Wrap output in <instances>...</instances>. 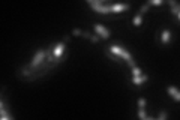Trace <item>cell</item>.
I'll return each mask as SVG.
<instances>
[{
  "label": "cell",
  "mask_w": 180,
  "mask_h": 120,
  "mask_svg": "<svg viewBox=\"0 0 180 120\" xmlns=\"http://www.w3.org/2000/svg\"><path fill=\"white\" fill-rule=\"evenodd\" d=\"M171 12L176 15V18H177V20H180V6H179V3L173 5V6H171Z\"/></svg>",
  "instance_id": "cell-11"
},
{
  "label": "cell",
  "mask_w": 180,
  "mask_h": 120,
  "mask_svg": "<svg viewBox=\"0 0 180 120\" xmlns=\"http://www.w3.org/2000/svg\"><path fill=\"white\" fill-rule=\"evenodd\" d=\"M138 117L143 120H152V117H149L146 114V111H144V108H138Z\"/></svg>",
  "instance_id": "cell-12"
},
{
  "label": "cell",
  "mask_w": 180,
  "mask_h": 120,
  "mask_svg": "<svg viewBox=\"0 0 180 120\" xmlns=\"http://www.w3.org/2000/svg\"><path fill=\"white\" fill-rule=\"evenodd\" d=\"M95 30H96V33H98V36H99L101 39H108L110 35H111L108 29H105V27L101 26V24H95Z\"/></svg>",
  "instance_id": "cell-4"
},
{
  "label": "cell",
  "mask_w": 180,
  "mask_h": 120,
  "mask_svg": "<svg viewBox=\"0 0 180 120\" xmlns=\"http://www.w3.org/2000/svg\"><path fill=\"white\" fill-rule=\"evenodd\" d=\"M108 9H110V14H120L123 11H128L129 5L128 3H110Z\"/></svg>",
  "instance_id": "cell-3"
},
{
  "label": "cell",
  "mask_w": 180,
  "mask_h": 120,
  "mask_svg": "<svg viewBox=\"0 0 180 120\" xmlns=\"http://www.w3.org/2000/svg\"><path fill=\"white\" fill-rule=\"evenodd\" d=\"M149 8H150V5H147V3H146V5H143V6L140 8V11H138V12H143V14H146Z\"/></svg>",
  "instance_id": "cell-16"
},
{
  "label": "cell",
  "mask_w": 180,
  "mask_h": 120,
  "mask_svg": "<svg viewBox=\"0 0 180 120\" xmlns=\"http://www.w3.org/2000/svg\"><path fill=\"white\" fill-rule=\"evenodd\" d=\"M74 35H81V36H84L87 39H90L92 42H99V41H101V38H99L98 35H90V33H87V32L80 30V29H75V30H74Z\"/></svg>",
  "instance_id": "cell-6"
},
{
  "label": "cell",
  "mask_w": 180,
  "mask_h": 120,
  "mask_svg": "<svg viewBox=\"0 0 180 120\" xmlns=\"http://www.w3.org/2000/svg\"><path fill=\"white\" fill-rule=\"evenodd\" d=\"M162 3H165V0H147V5H162Z\"/></svg>",
  "instance_id": "cell-14"
},
{
  "label": "cell",
  "mask_w": 180,
  "mask_h": 120,
  "mask_svg": "<svg viewBox=\"0 0 180 120\" xmlns=\"http://www.w3.org/2000/svg\"><path fill=\"white\" fill-rule=\"evenodd\" d=\"M65 45H66V42H63V41H62V42H59V44H56V47H54V53H53V57H54V60L63 56V53H65Z\"/></svg>",
  "instance_id": "cell-5"
},
{
  "label": "cell",
  "mask_w": 180,
  "mask_h": 120,
  "mask_svg": "<svg viewBox=\"0 0 180 120\" xmlns=\"http://www.w3.org/2000/svg\"><path fill=\"white\" fill-rule=\"evenodd\" d=\"M86 2H87V3H89V2H90V0H86Z\"/></svg>",
  "instance_id": "cell-18"
},
{
  "label": "cell",
  "mask_w": 180,
  "mask_h": 120,
  "mask_svg": "<svg viewBox=\"0 0 180 120\" xmlns=\"http://www.w3.org/2000/svg\"><path fill=\"white\" fill-rule=\"evenodd\" d=\"M3 92H5V86H2V89H0V119H3V120L14 119V116L9 113L8 101L3 99Z\"/></svg>",
  "instance_id": "cell-2"
},
{
  "label": "cell",
  "mask_w": 180,
  "mask_h": 120,
  "mask_svg": "<svg viewBox=\"0 0 180 120\" xmlns=\"http://www.w3.org/2000/svg\"><path fill=\"white\" fill-rule=\"evenodd\" d=\"M143 15H144L143 12H138V14H137V17L134 18V23H132V24H134L135 27L141 26V20H143Z\"/></svg>",
  "instance_id": "cell-10"
},
{
  "label": "cell",
  "mask_w": 180,
  "mask_h": 120,
  "mask_svg": "<svg viewBox=\"0 0 180 120\" xmlns=\"http://www.w3.org/2000/svg\"><path fill=\"white\" fill-rule=\"evenodd\" d=\"M147 80H149V77H147L146 74H141V75H138V77H132V84H135V86H141V84H144V83H147Z\"/></svg>",
  "instance_id": "cell-7"
},
{
  "label": "cell",
  "mask_w": 180,
  "mask_h": 120,
  "mask_svg": "<svg viewBox=\"0 0 180 120\" xmlns=\"http://www.w3.org/2000/svg\"><path fill=\"white\" fill-rule=\"evenodd\" d=\"M138 108H146V99L141 98V99L138 101Z\"/></svg>",
  "instance_id": "cell-15"
},
{
  "label": "cell",
  "mask_w": 180,
  "mask_h": 120,
  "mask_svg": "<svg viewBox=\"0 0 180 120\" xmlns=\"http://www.w3.org/2000/svg\"><path fill=\"white\" fill-rule=\"evenodd\" d=\"M108 50H110L111 53H114V54H117L123 62H126V63L129 65V68L137 66V65H135V62H134V59H132V56H131V54H129L123 47H120V45H110V47H108Z\"/></svg>",
  "instance_id": "cell-1"
},
{
  "label": "cell",
  "mask_w": 180,
  "mask_h": 120,
  "mask_svg": "<svg viewBox=\"0 0 180 120\" xmlns=\"http://www.w3.org/2000/svg\"><path fill=\"white\" fill-rule=\"evenodd\" d=\"M167 92H168V95H171L176 101H180V93L177 92L176 87H167Z\"/></svg>",
  "instance_id": "cell-9"
},
{
  "label": "cell",
  "mask_w": 180,
  "mask_h": 120,
  "mask_svg": "<svg viewBox=\"0 0 180 120\" xmlns=\"http://www.w3.org/2000/svg\"><path fill=\"white\" fill-rule=\"evenodd\" d=\"M161 41H162L164 45H167V44H168L170 41H171V32L165 29V30L162 32V36H161Z\"/></svg>",
  "instance_id": "cell-8"
},
{
  "label": "cell",
  "mask_w": 180,
  "mask_h": 120,
  "mask_svg": "<svg viewBox=\"0 0 180 120\" xmlns=\"http://www.w3.org/2000/svg\"><path fill=\"white\" fill-rule=\"evenodd\" d=\"M131 71H132V77H138V75H141V74H143V72H141V69L137 68V66L131 68Z\"/></svg>",
  "instance_id": "cell-13"
},
{
  "label": "cell",
  "mask_w": 180,
  "mask_h": 120,
  "mask_svg": "<svg viewBox=\"0 0 180 120\" xmlns=\"http://www.w3.org/2000/svg\"><path fill=\"white\" fill-rule=\"evenodd\" d=\"M167 117H168V114H167L165 111H162L159 116H158V120H164V119H167Z\"/></svg>",
  "instance_id": "cell-17"
}]
</instances>
